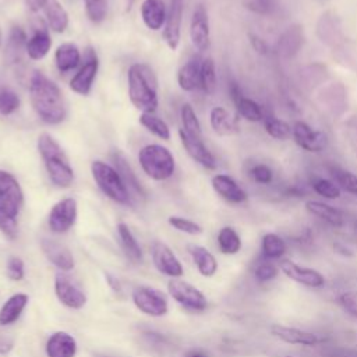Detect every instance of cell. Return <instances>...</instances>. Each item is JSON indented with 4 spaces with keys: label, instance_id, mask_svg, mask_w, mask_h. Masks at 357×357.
Instances as JSON below:
<instances>
[{
    "label": "cell",
    "instance_id": "obj_5",
    "mask_svg": "<svg viewBox=\"0 0 357 357\" xmlns=\"http://www.w3.org/2000/svg\"><path fill=\"white\" fill-rule=\"evenodd\" d=\"M138 160L146 176L153 180H167L174 173V158L170 151L162 145H145L139 149Z\"/></svg>",
    "mask_w": 357,
    "mask_h": 357
},
{
    "label": "cell",
    "instance_id": "obj_32",
    "mask_svg": "<svg viewBox=\"0 0 357 357\" xmlns=\"http://www.w3.org/2000/svg\"><path fill=\"white\" fill-rule=\"evenodd\" d=\"M287 251L286 241L276 233H266L261 241V252L266 261L280 259Z\"/></svg>",
    "mask_w": 357,
    "mask_h": 357
},
{
    "label": "cell",
    "instance_id": "obj_45",
    "mask_svg": "<svg viewBox=\"0 0 357 357\" xmlns=\"http://www.w3.org/2000/svg\"><path fill=\"white\" fill-rule=\"evenodd\" d=\"M169 223L178 231H183L187 234H201L202 233V227L198 223H195L194 220L181 218V216H170Z\"/></svg>",
    "mask_w": 357,
    "mask_h": 357
},
{
    "label": "cell",
    "instance_id": "obj_2",
    "mask_svg": "<svg viewBox=\"0 0 357 357\" xmlns=\"http://www.w3.org/2000/svg\"><path fill=\"white\" fill-rule=\"evenodd\" d=\"M128 96L142 113H153L158 107V78L153 70L144 63L130 66L127 73Z\"/></svg>",
    "mask_w": 357,
    "mask_h": 357
},
{
    "label": "cell",
    "instance_id": "obj_31",
    "mask_svg": "<svg viewBox=\"0 0 357 357\" xmlns=\"http://www.w3.org/2000/svg\"><path fill=\"white\" fill-rule=\"evenodd\" d=\"M45 17L47 21V25L52 31L61 33L68 26V14L66 8L57 1V0H47L46 6L43 7Z\"/></svg>",
    "mask_w": 357,
    "mask_h": 357
},
{
    "label": "cell",
    "instance_id": "obj_24",
    "mask_svg": "<svg viewBox=\"0 0 357 357\" xmlns=\"http://www.w3.org/2000/svg\"><path fill=\"white\" fill-rule=\"evenodd\" d=\"M305 209H307V212L319 218L321 220L326 222L331 226L340 227L344 223L343 213L337 208H335V206H332L326 202L317 201V199H310V201L305 202Z\"/></svg>",
    "mask_w": 357,
    "mask_h": 357
},
{
    "label": "cell",
    "instance_id": "obj_19",
    "mask_svg": "<svg viewBox=\"0 0 357 357\" xmlns=\"http://www.w3.org/2000/svg\"><path fill=\"white\" fill-rule=\"evenodd\" d=\"M178 134H180V139H181L184 149L197 163H199L201 166H204L205 169H209V170H213L216 167V159L212 155V152L206 148L202 138L191 137L187 132H184L183 130H180Z\"/></svg>",
    "mask_w": 357,
    "mask_h": 357
},
{
    "label": "cell",
    "instance_id": "obj_36",
    "mask_svg": "<svg viewBox=\"0 0 357 357\" xmlns=\"http://www.w3.org/2000/svg\"><path fill=\"white\" fill-rule=\"evenodd\" d=\"M180 117H181V124H183V131L187 132L191 137L195 138H202V130L199 120L190 103H184L180 110Z\"/></svg>",
    "mask_w": 357,
    "mask_h": 357
},
{
    "label": "cell",
    "instance_id": "obj_48",
    "mask_svg": "<svg viewBox=\"0 0 357 357\" xmlns=\"http://www.w3.org/2000/svg\"><path fill=\"white\" fill-rule=\"evenodd\" d=\"M251 177L254 178V181H257L258 184H269L273 180V172L272 169L265 165V163H258L255 165L251 170H250Z\"/></svg>",
    "mask_w": 357,
    "mask_h": 357
},
{
    "label": "cell",
    "instance_id": "obj_13",
    "mask_svg": "<svg viewBox=\"0 0 357 357\" xmlns=\"http://www.w3.org/2000/svg\"><path fill=\"white\" fill-rule=\"evenodd\" d=\"M54 291L60 303H63L68 308L79 310L86 304L85 293L64 272L56 273Z\"/></svg>",
    "mask_w": 357,
    "mask_h": 357
},
{
    "label": "cell",
    "instance_id": "obj_17",
    "mask_svg": "<svg viewBox=\"0 0 357 357\" xmlns=\"http://www.w3.org/2000/svg\"><path fill=\"white\" fill-rule=\"evenodd\" d=\"M183 10H184V0H172L170 1V7H169L167 17L165 21L163 39L172 50H176L180 43V28H181V20H183Z\"/></svg>",
    "mask_w": 357,
    "mask_h": 357
},
{
    "label": "cell",
    "instance_id": "obj_20",
    "mask_svg": "<svg viewBox=\"0 0 357 357\" xmlns=\"http://www.w3.org/2000/svg\"><path fill=\"white\" fill-rule=\"evenodd\" d=\"M213 190L226 201L231 204H241L247 199V192L240 184L227 174H215L211 180Z\"/></svg>",
    "mask_w": 357,
    "mask_h": 357
},
{
    "label": "cell",
    "instance_id": "obj_38",
    "mask_svg": "<svg viewBox=\"0 0 357 357\" xmlns=\"http://www.w3.org/2000/svg\"><path fill=\"white\" fill-rule=\"evenodd\" d=\"M199 79H201V89L211 95L215 92L216 88V68H215V61L211 57L202 59L201 60V73H199Z\"/></svg>",
    "mask_w": 357,
    "mask_h": 357
},
{
    "label": "cell",
    "instance_id": "obj_47",
    "mask_svg": "<svg viewBox=\"0 0 357 357\" xmlns=\"http://www.w3.org/2000/svg\"><path fill=\"white\" fill-rule=\"evenodd\" d=\"M278 272H279V271H278L276 265H273V264L269 262V261H264V262H261V264L257 265L254 275H255V279H257L258 282L264 283V282H269V280L275 279V278L278 276Z\"/></svg>",
    "mask_w": 357,
    "mask_h": 357
},
{
    "label": "cell",
    "instance_id": "obj_18",
    "mask_svg": "<svg viewBox=\"0 0 357 357\" xmlns=\"http://www.w3.org/2000/svg\"><path fill=\"white\" fill-rule=\"evenodd\" d=\"M229 92H230V98L237 109V113L243 119H245L247 121H251V123L264 120V112H262L261 106L251 98H247L243 93L241 88L236 82H230Z\"/></svg>",
    "mask_w": 357,
    "mask_h": 357
},
{
    "label": "cell",
    "instance_id": "obj_11",
    "mask_svg": "<svg viewBox=\"0 0 357 357\" xmlns=\"http://www.w3.org/2000/svg\"><path fill=\"white\" fill-rule=\"evenodd\" d=\"M269 332H271L272 336L278 337L279 340H282V342H284L287 344L317 346V344H322V343L326 342L325 336L317 335V333L305 331V329H298V328L279 325V324L271 325Z\"/></svg>",
    "mask_w": 357,
    "mask_h": 357
},
{
    "label": "cell",
    "instance_id": "obj_52",
    "mask_svg": "<svg viewBox=\"0 0 357 357\" xmlns=\"http://www.w3.org/2000/svg\"><path fill=\"white\" fill-rule=\"evenodd\" d=\"M248 39H250V45L251 47L262 56L269 54V45L265 42V39H262L261 36L255 35V33H248Z\"/></svg>",
    "mask_w": 357,
    "mask_h": 357
},
{
    "label": "cell",
    "instance_id": "obj_40",
    "mask_svg": "<svg viewBox=\"0 0 357 357\" xmlns=\"http://www.w3.org/2000/svg\"><path fill=\"white\" fill-rule=\"evenodd\" d=\"M265 131L275 139H289L291 137V126L278 117L269 116L265 119Z\"/></svg>",
    "mask_w": 357,
    "mask_h": 357
},
{
    "label": "cell",
    "instance_id": "obj_50",
    "mask_svg": "<svg viewBox=\"0 0 357 357\" xmlns=\"http://www.w3.org/2000/svg\"><path fill=\"white\" fill-rule=\"evenodd\" d=\"M7 275L11 280H21L25 275L24 262L18 257H11L7 262Z\"/></svg>",
    "mask_w": 357,
    "mask_h": 357
},
{
    "label": "cell",
    "instance_id": "obj_34",
    "mask_svg": "<svg viewBox=\"0 0 357 357\" xmlns=\"http://www.w3.org/2000/svg\"><path fill=\"white\" fill-rule=\"evenodd\" d=\"M117 233H119V238H120V243H121V247H123L126 255L131 261L139 262L142 259V251H141V247L138 245L134 234L128 229V226L126 223H119Z\"/></svg>",
    "mask_w": 357,
    "mask_h": 357
},
{
    "label": "cell",
    "instance_id": "obj_44",
    "mask_svg": "<svg viewBox=\"0 0 357 357\" xmlns=\"http://www.w3.org/2000/svg\"><path fill=\"white\" fill-rule=\"evenodd\" d=\"M244 8L258 15H269L278 7V0H243Z\"/></svg>",
    "mask_w": 357,
    "mask_h": 357
},
{
    "label": "cell",
    "instance_id": "obj_42",
    "mask_svg": "<svg viewBox=\"0 0 357 357\" xmlns=\"http://www.w3.org/2000/svg\"><path fill=\"white\" fill-rule=\"evenodd\" d=\"M20 106V98L18 95L7 88V86H0V114L8 116L14 113Z\"/></svg>",
    "mask_w": 357,
    "mask_h": 357
},
{
    "label": "cell",
    "instance_id": "obj_43",
    "mask_svg": "<svg viewBox=\"0 0 357 357\" xmlns=\"http://www.w3.org/2000/svg\"><path fill=\"white\" fill-rule=\"evenodd\" d=\"M84 4L85 13L92 22L99 24L106 18L107 0H84Z\"/></svg>",
    "mask_w": 357,
    "mask_h": 357
},
{
    "label": "cell",
    "instance_id": "obj_28",
    "mask_svg": "<svg viewBox=\"0 0 357 357\" xmlns=\"http://www.w3.org/2000/svg\"><path fill=\"white\" fill-rule=\"evenodd\" d=\"M188 252L192 257V261L202 276L211 278L216 273L218 261L209 250H206L202 245H190Z\"/></svg>",
    "mask_w": 357,
    "mask_h": 357
},
{
    "label": "cell",
    "instance_id": "obj_7",
    "mask_svg": "<svg viewBox=\"0 0 357 357\" xmlns=\"http://www.w3.org/2000/svg\"><path fill=\"white\" fill-rule=\"evenodd\" d=\"M132 301L141 312L151 317H162L169 310L166 296L160 290L148 286L137 287L132 293Z\"/></svg>",
    "mask_w": 357,
    "mask_h": 357
},
{
    "label": "cell",
    "instance_id": "obj_9",
    "mask_svg": "<svg viewBox=\"0 0 357 357\" xmlns=\"http://www.w3.org/2000/svg\"><path fill=\"white\" fill-rule=\"evenodd\" d=\"M77 220V201L74 198H63L50 209L47 225L53 233H66Z\"/></svg>",
    "mask_w": 357,
    "mask_h": 357
},
{
    "label": "cell",
    "instance_id": "obj_54",
    "mask_svg": "<svg viewBox=\"0 0 357 357\" xmlns=\"http://www.w3.org/2000/svg\"><path fill=\"white\" fill-rule=\"evenodd\" d=\"M333 250H335V252L340 254L342 257H351L353 255V251L349 247H346L344 244H342V243H335L333 244Z\"/></svg>",
    "mask_w": 357,
    "mask_h": 357
},
{
    "label": "cell",
    "instance_id": "obj_10",
    "mask_svg": "<svg viewBox=\"0 0 357 357\" xmlns=\"http://www.w3.org/2000/svg\"><path fill=\"white\" fill-rule=\"evenodd\" d=\"M279 269L282 271V273L291 279L296 283H300L305 287H311V289H319L325 284V276L310 266H304L300 265L294 261L290 259H282L279 264Z\"/></svg>",
    "mask_w": 357,
    "mask_h": 357
},
{
    "label": "cell",
    "instance_id": "obj_41",
    "mask_svg": "<svg viewBox=\"0 0 357 357\" xmlns=\"http://www.w3.org/2000/svg\"><path fill=\"white\" fill-rule=\"evenodd\" d=\"M312 188L318 195L326 199H337L342 195L340 187L329 178H315L312 181Z\"/></svg>",
    "mask_w": 357,
    "mask_h": 357
},
{
    "label": "cell",
    "instance_id": "obj_46",
    "mask_svg": "<svg viewBox=\"0 0 357 357\" xmlns=\"http://www.w3.org/2000/svg\"><path fill=\"white\" fill-rule=\"evenodd\" d=\"M336 301L346 314L357 318V291H343Z\"/></svg>",
    "mask_w": 357,
    "mask_h": 357
},
{
    "label": "cell",
    "instance_id": "obj_58",
    "mask_svg": "<svg viewBox=\"0 0 357 357\" xmlns=\"http://www.w3.org/2000/svg\"><path fill=\"white\" fill-rule=\"evenodd\" d=\"M354 229H356V230H357V220H356V222H354Z\"/></svg>",
    "mask_w": 357,
    "mask_h": 357
},
{
    "label": "cell",
    "instance_id": "obj_49",
    "mask_svg": "<svg viewBox=\"0 0 357 357\" xmlns=\"http://www.w3.org/2000/svg\"><path fill=\"white\" fill-rule=\"evenodd\" d=\"M26 35L21 26H13L10 31L8 45L13 52H20L22 47H26Z\"/></svg>",
    "mask_w": 357,
    "mask_h": 357
},
{
    "label": "cell",
    "instance_id": "obj_15",
    "mask_svg": "<svg viewBox=\"0 0 357 357\" xmlns=\"http://www.w3.org/2000/svg\"><path fill=\"white\" fill-rule=\"evenodd\" d=\"M190 38L192 45L201 52L208 50L211 46L209 18L204 4H198L192 11L191 24H190Z\"/></svg>",
    "mask_w": 357,
    "mask_h": 357
},
{
    "label": "cell",
    "instance_id": "obj_6",
    "mask_svg": "<svg viewBox=\"0 0 357 357\" xmlns=\"http://www.w3.org/2000/svg\"><path fill=\"white\" fill-rule=\"evenodd\" d=\"M91 173L98 187L106 197H109L117 204H130L128 188L124 184L119 172L113 166L102 160H93L91 165Z\"/></svg>",
    "mask_w": 357,
    "mask_h": 357
},
{
    "label": "cell",
    "instance_id": "obj_51",
    "mask_svg": "<svg viewBox=\"0 0 357 357\" xmlns=\"http://www.w3.org/2000/svg\"><path fill=\"white\" fill-rule=\"evenodd\" d=\"M325 357H357V349L346 347V346H332L325 347L322 350Z\"/></svg>",
    "mask_w": 357,
    "mask_h": 357
},
{
    "label": "cell",
    "instance_id": "obj_57",
    "mask_svg": "<svg viewBox=\"0 0 357 357\" xmlns=\"http://www.w3.org/2000/svg\"><path fill=\"white\" fill-rule=\"evenodd\" d=\"M1 39H3V35H1V29H0V46H1Z\"/></svg>",
    "mask_w": 357,
    "mask_h": 357
},
{
    "label": "cell",
    "instance_id": "obj_29",
    "mask_svg": "<svg viewBox=\"0 0 357 357\" xmlns=\"http://www.w3.org/2000/svg\"><path fill=\"white\" fill-rule=\"evenodd\" d=\"M28 304V296L24 293L13 294L0 308V325L14 324Z\"/></svg>",
    "mask_w": 357,
    "mask_h": 357
},
{
    "label": "cell",
    "instance_id": "obj_14",
    "mask_svg": "<svg viewBox=\"0 0 357 357\" xmlns=\"http://www.w3.org/2000/svg\"><path fill=\"white\" fill-rule=\"evenodd\" d=\"M98 68H99L98 57L92 49H88L84 64L79 67V70L75 73V75L70 81L71 91H74L78 95H88L96 78Z\"/></svg>",
    "mask_w": 357,
    "mask_h": 357
},
{
    "label": "cell",
    "instance_id": "obj_55",
    "mask_svg": "<svg viewBox=\"0 0 357 357\" xmlns=\"http://www.w3.org/2000/svg\"><path fill=\"white\" fill-rule=\"evenodd\" d=\"M13 349V342L0 339V354H7Z\"/></svg>",
    "mask_w": 357,
    "mask_h": 357
},
{
    "label": "cell",
    "instance_id": "obj_1",
    "mask_svg": "<svg viewBox=\"0 0 357 357\" xmlns=\"http://www.w3.org/2000/svg\"><path fill=\"white\" fill-rule=\"evenodd\" d=\"M29 98L35 113L42 121L59 124L66 119L67 110L60 88L40 71H35L31 75Z\"/></svg>",
    "mask_w": 357,
    "mask_h": 357
},
{
    "label": "cell",
    "instance_id": "obj_53",
    "mask_svg": "<svg viewBox=\"0 0 357 357\" xmlns=\"http://www.w3.org/2000/svg\"><path fill=\"white\" fill-rule=\"evenodd\" d=\"M26 3V7L32 11V13H36L39 11L40 8H43L47 3V0H25Z\"/></svg>",
    "mask_w": 357,
    "mask_h": 357
},
{
    "label": "cell",
    "instance_id": "obj_35",
    "mask_svg": "<svg viewBox=\"0 0 357 357\" xmlns=\"http://www.w3.org/2000/svg\"><path fill=\"white\" fill-rule=\"evenodd\" d=\"M218 245L223 254L233 255L241 250V238L233 227L225 226L218 233Z\"/></svg>",
    "mask_w": 357,
    "mask_h": 357
},
{
    "label": "cell",
    "instance_id": "obj_30",
    "mask_svg": "<svg viewBox=\"0 0 357 357\" xmlns=\"http://www.w3.org/2000/svg\"><path fill=\"white\" fill-rule=\"evenodd\" d=\"M209 121L213 131L219 135H230L237 132L236 119L222 106H215L209 113Z\"/></svg>",
    "mask_w": 357,
    "mask_h": 357
},
{
    "label": "cell",
    "instance_id": "obj_26",
    "mask_svg": "<svg viewBox=\"0 0 357 357\" xmlns=\"http://www.w3.org/2000/svg\"><path fill=\"white\" fill-rule=\"evenodd\" d=\"M50 46H52V39H50L49 31L43 25H40V28L39 26L35 28L33 35L28 39L25 50L29 59L40 60L49 53Z\"/></svg>",
    "mask_w": 357,
    "mask_h": 357
},
{
    "label": "cell",
    "instance_id": "obj_25",
    "mask_svg": "<svg viewBox=\"0 0 357 357\" xmlns=\"http://www.w3.org/2000/svg\"><path fill=\"white\" fill-rule=\"evenodd\" d=\"M199 73H201V60L197 57L190 59L187 63H184L180 67V70L177 73L178 86L187 92L201 88Z\"/></svg>",
    "mask_w": 357,
    "mask_h": 357
},
{
    "label": "cell",
    "instance_id": "obj_23",
    "mask_svg": "<svg viewBox=\"0 0 357 357\" xmlns=\"http://www.w3.org/2000/svg\"><path fill=\"white\" fill-rule=\"evenodd\" d=\"M141 17L146 28L158 31L165 25L167 11L163 0H144L141 4Z\"/></svg>",
    "mask_w": 357,
    "mask_h": 357
},
{
    "label": "cell",
    "instance_id": "obj_16",
    "mask_svg": "<svg viewBox=\"0 0 357 357\" xmlns=\"http://www.w3.org/2000/svg\"><path fill=\"white\" fill-rule=\"evenodd\" d=\"M152 261L159 272L170 276L180 278L184 273L181 262L177 259L174 252L162 241H155L151 248Z\"/></svg>",
    "mask_w": 357,
    "mask_h": 357
},
{
    "label": "cell",
    "instance_id": "obj_12",
    "mask_svg": "<svg viewBox=\"0 0 357 357\" xmlns=\"http://www.w3.org/2000/svg\"><path fill=\"white\" fill-rule=\"evenodd\" d=\"M291 137L294 142L307 152H321L328 144L325 132L314 130L311 126L300 120L291 126Z\"/></svg>",
    "mask_w": 357,
    "mask_h": 357
},
{
    "label": "cell",
    "instance_id": "obj_56",
    "mask_svg": "<svg viewBox=\"0 0 357 357\" xmlns=\"http://www.w3.org/2000/svg\"><path fill=\"white\" fill-rule=\"evenodd\" d=\"M185 357H206L202 351H198V350H192L190 353H187Z\"/></svg>",
    "mask_w": 357,
    "mask_h": 357
},
{
    "label": "cell",
    "instance_id": "obj_59",
    "mask_svg": "<svg viewBox=\"0 0 357 357\" xmlns=\"http://www.w3.org/2000/svg\"><path fill=\"white\" fill-rule=\"evenodd\" d=\"M284 357H293V356H284Z\"/></svg>",
    "mask_w": 357,
    "mask_h": 357
},
{
    "label": "cell",
    "instance_id": "obj_37",
    "mask_svg": "<svg viewBox=\"0 0 357 357\" xmlns=\"http://www.w3.org/2000/svg\"><path fill=\"white\" fill-rule=\"evenodd\" d=\"M139 123L146 130H149L153 135H156L158 138L165 139V141L170 139L169 126L160 117H158L156 114H153V113H142L139 116Z\"/></svg>",
    "mask_w": 357,
    "mask_h": 357
},
{
    "label": "cell",
    "instance_id": "obj_3",
    "mask_svg": "<svg viewBox=\"0 0 357 357\" xmlns=\"http://www.w3.org/2000/svg\"><path fill=\"white\" fill-rule=\"evenodd\" d=\"M24 202V194L17 178L0 170V230L10 238L17 236V218Z\"/></svg>",
    "mask_w": 357,
    "mask_h": 357
},
{
    "label": "cell",
    "instance_id": "obj_4",
    "mask_svg": "<svg viewBox=\"0 0 357 357\" xmlns=\"http://www.w3.org/2000/svg\"><path fill=\"white\" fill-rule=\"evenodd\" d=\"M38 151L52 183L61 188L70 187L74 172L57 141L49 134H40L38 137Z\"/></svg>",
    "mask_w": 357,
    "mask_h": 357
},
{
    "label": "cell",
    "instance_id": "obj_27",
    "mask_svg": "<svg viewBox=\"0 0 357 357\" xmlns=\"http://www.w3.org/2000/svg\"><path fill=\"white\" fill-rule=\"evenodd\" d=\"M79 60H81L79 49L77 47V45H74L71 42L61 43L56 49V53H54L56 67L63 74L74 70L79 64Z\"/></svg>",
    "mask_w": 357,
    "mask_h": 357
},
{
    "label": "cell",
    "instance_id": "obj_8",
    "mask_svg": "<svg viewBox=\"0 0 357 357\" xmlns=\"http://www.w3.org/2000/svg\"><path fill=\"white\" fill-rule=\"evenodd\" d=\"M167 290L178 304L191 311H204L208 307L206 297L202 294V291L181 279H172L167 283Z\"/></svg>",
    "mask_w": 357,
    "mask_h": 357
},
{
    "label": "cell",
    "instance_id": "obj_21",
    "mask_svg": "<svg viewBox=\"0 0 357 357\" xmlns=\"http://www.w3.org/2000/svg\"><path fill=\"white\" fill-rule=\"evenodd\" d=\"M42 250L46 258L61 271H70L74 268V258L70 250L52 238H42Z\"/></svg>",
    "mask_w": 357,
    "mask_h": 357
},
{
    "label": "cell",
    "instance_id": "obj_39",
    "mask_svg": "<svg viewBox=\"0 0 357 357\" xmlns=\"http://www.w3.org/2000/svg\"><path fill=\"white\" fill-rule=\"evenodd\" d=\"M329 172L332 177L335 178V183L340 187V190H344L349 194L357 195V176L349 170L331 166Z\"/></svg>",
    "mask_w": 357,
    "mask_h": 357
},
{
    "label": "cell",
    "instance_id": "obj_22",
    "mask_svg": "<svg viewBox=\"0 0 357 357\" xmlns=\"http://www.w3.org/2000/svg\"><path fill=\"white\" fill-rule=\"evenodd\" d=\"M77 353V340L67 332H54L46 343L47 357H74Z\"/></svg>",
    "mask_w": 357,
    "mask_h": 357
},
{
    "label": "cell",
    "instance_id": "obj_33",
    "mask_svg": "<svg viewBox=\"0 0 357 357\" xmlns=\"http://www.w3.org/2000/svg\"><path fill=\"white\" fill-rule=\"evenodd\" d=\"M113 162H114L116 170H117L119 174L121 176L124 184H126L127 187H130L131 190H134V191H135L137 194H139L141 197H144V195H145V191H144L141 183L138 181V178H137L134 170L131 169V166H130L128 162L126 160V158H124L120 152H116V153L113 155Z\"/></svg>",
    "mask_w": 357,
    "mask_h": 357
}]
</instances>
